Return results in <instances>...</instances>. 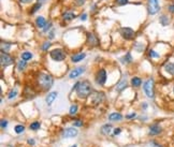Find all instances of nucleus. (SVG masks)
<instances>
[{
	"label": "nucleus",
	"instance_id": "4be33fe9",
	"mask_svg": "<svg viewBox=\"0 0 174 147\" xmlns=\"http://www.w3.org/2000/svg\"><path fill=\"white\" fill-rule=\"evenodd\" d=\"M121 62L123 63H131L132 62V57H131V54L130 53H127L126 55H125L123 58H121Z\"/></svg>",
	"mask_w": 174,
	"mask_h": 147
},
{
	"label": "nucleus",
	"instance_id": "423d86ee",
	"mask_svg": "<svg viewBox=\"0 0 174 147\" xmlns=\"http://www.w3.org/2000/svg\"><path fill=\"white\" fill-rule=\"evenodd\" d=\"M119 32H121V37L124 38V39H126V40H131V39H133L134 36H135V32H134L131 28H128V27L121 28Z\"/></svg>",
	"mask_w": 174,
	"mask_h": 147
},
{
	"label": "nucleus",
	"instance_id": "39448f33",
	"mask_svg": "<svg viewBox=\"0 0 174 147\" xmlns=\"http://www.w3.org/2000/svg\"><path fill=\"white\" fill-rule=\"evenodd\" d=\"M160 6H159L158 0H148L147 2V11L150 15H155L159 12Z\"/></svg>",
	"mask_w": 174,
	"mask_h": 147
},
{
	"label": "nucleus",
	"instance_id": "f3484780",
	"mask_svg": "<svg viewBox=\"0 0 174 147\" xmlns=\"http://www.w3.org/2000/svg\"><path fill=\"white\" fill-rule=\"evenodd\" d=\"M165 70L169 73V74L174 75V63H173V62H168V63H165Z\"/></svg>",
	"mask_w": 174,
	"mask_h": 147
},
{
	"label": "nucleus",
	"instance_id": "4c0bfd02",
	"mask_svg": "<svg viewBox=\"0 0 174 147\" xmlns=\"http://www.w3.org/2000/svg\"><path fill=\"white\" fill-rule=\"evenodd\" d=\"M6 126H8V121H6V119H2L1 120V129H6Z\"/></svg>",
	"mask_w": 174,
	"mask_h": 147
},
{
	"label": "nucleus",
	"instance_id": "72a5a7b5",
	"mask_svg": "<svg viewBox=\"0 0 174 147\" xmlns=\"http://www.w3.org/2000/svg\"><path fill=\"white\" fill-rule=\"evenodd\" d=\"M16 94H17V90H16V89H12V90L9 92V94H8V98H9V99H13Z\"/></svg>",
	"mask_w": 174,
	"mask_h": 147
},
{
	"label": "nucleus",
	"instance_id": "20e7f679",
	"mask_svg": "<svg viewBox=\"0 0 174 147\" xmlns=\"http://www.w3.org/2000/svg\"><path fill=\"white\" fill-rule=\"evenodd\" d=\"M50 56L55 61H62L66 58V53L61 48H55V50H51Z\"/></svg>",
	"mask_w": 174,
	"mask_h": 147
},
{
	"label": "nucleus",
	"instance_id": "f8f14e48",
	"mask_svg": "<svg viewBox=\"0 0 174 147\" xmlns=\"http://www.w3.org/2000/svg\"><path fill=\"white\" fill-rule=\"evenodd\" d=\"M162 132V128L158 124H154L149 127V135H158Z\"/></svg>",
	"mask_w": 174,
	"mask_h": 147
},
{
	"label": "nucleus",
	"instance_id": "49530a36",
	"mask_svg": "<svg viewBox=\"0 0 174 147\" xmlns=\"http://www.w3.org/2000/svg\"><path fill=\"white\" fill-rule=\"evenodd\" d=\"M22 3H29V2H31L32 0H19Z\"/></svg>",
	"mask_w": 174,
	"mask_h": 147
},
{
	"label": "nucleus",
	"instance_id": "6e6552de",
	"mask_svg": "<svg viewBox=\"0 0 174 147\" xmlns=\"http://www.w3.org/2000/svg\"><path fill=\"white\" fill-rule=\"evenodd\" d=\"M86 43L89 45V46H98L99 45V41L97 39V37L93 35V32H87V41Z\"/></svg>",
	"mask_w": 174,
	"mask_h": 147
},
{
	"label": "nucleus",
	"instance_id": "09e8293b",
	"mask_svg": "<svg viewBox=\"0 0 174 147\" xmlns=\"http://www.w3.org/2000/svg\"><path fill=\"white\" fill-rule=\"evenodd\" d=\"M53 38H54V31H52L50 33V39H53Z\"/></svg>",
	"mask_w": 174,
	"mask_h": 147
},
{
	"label": "nucleus",
	"instance_id": "5701e85b",
	"mask_svg": "<svg viewBox=\"0 0 174 147\" xmlns=\"http://www.w3.org/2000/svg\"><path fill=\"white\" fill-rule=\"evenodd\" d=\"M131 85L133 86V87H140L141 85H142V80L140 77H132L131 80Z\"/></svg>",
	"mask_w": 174,
	"mask_h": 147
},
{
	"label": "nucleus",
	"instance_id": "c85d7f7f",
	"mask_svg": "<svg viewBox=\"0 0 174 147\" xmlns=\"http://www.w3.org/2000/svg\"><path fill=\"white\" fill-rule=\"evenodd\" d=\"M26 65H27V62H26L25 60H21V61H19V65H17V68H19V71H22V70H24L26 68Z\"/></svg>",
	"mask_w": 174,
	"mask_h": 147
},
{
	"label": "nucleus",
	"instance_id": "c756f323",
	"mask_svg": "<svg viewBox=\"0 0 174 147\" xmlns=\"http://www.w3.org/2000/svg\"><path fill=\"white\" fill-rule=\"evenodd\" d=\"M41 6H42V4H41L40 2L36 3V4H34V6H32V9H31V11H30V13H31V14H34V13L37 12L38 10H40Z\"/></svg>",
	"mask_w": 174,
	"mask_h": 147
},
{
	"label": "nucleus",
	"instance_id": "79ce46f5",
	"mask_svg": "<svg viewBox=\"0 0 174 147\" xmlns=\"http://www.w3.org/2000/svg\"><path fill=\"white\" fill-rule=\"evenodd\" d=\"M121 132V129H119V128H116V129H114V134L115 135H117V134H119Z\"/></svg>",
	"mask_w": 174,
	"mask_h": 147
},
{
	"label": "nucleus",
	"instance_id": "9b49d317",
	"mask_svg": "<svg viewBox=\"0 0 174 147\" xmlns=\"http://www.w3.org/2000/svg\"><path fill=\"white\" fill-rule=\"evenodd\" d=\"M84 72H85V68H83V67L75 68V69H73L71 72H70V74H69V78H76L78 76H80V75L83 74Z\"/></svg>",
	"mask_w": 174,
	"mask_h": 147
},
{
	"label": "nucleus",
	"instance_id": "ddd939ff",
	"mask_svg": "<svg viewBox=\"0 0 174 147\" xmlns=\"http://www.w3.org/2000/svg\"><path fill=\"white\" fill-rule=\"evenodd\" d=\"M57 94H58L57 91H52V92H50V94H47L46 99H45L47 105H52V103H53L54 101H55V99L57 98Z\"/></svg>",
	"mask_w": 174,
	"mask_h": 147
},
{
	"label": "nucleus",
	"instance_id": "dca6fc26",
	"mask_svg": "<svg viewBox=\"0 0 174 147\" xmlns=\"http://www.w3.org/2000/svg\"><path fill=\"white\" fill-rule=\"evenodd\" d=\"M127 87V78H121V81L116 85V90L117 91H123L125 88Z\"/></svg>",
	"mask_w": 174,
	"mask_h": 147
},
{
	"label": "nucleus",
	"instance_id": "8fccbe9b",
	"mask_svg": "<svg viewBox=\"0 0 174 147\" xmlns=\"http://www.w3.org/2000/svg\"><path fill=\"white\" fill-rule=\"evenodd\" d=\"M142 107H143V109H146V107H147V103H143V105H142Z\"/></svg>",
	"mask_w": 174,
	"mask_h": 147
},
{
	"label": "nucleus",
	"instance_id": "473e14b6",
	"mask_svg": "<svg viewBox=\"0 0 174 147\" xmlns=\"http://www.w3.org/2000/svg\"><path fill=\"white\" fill-rule=\"evenodd\" d=\"M149 57H152V58H159L160 55H159L157 52H155V50H149Z\"/></svg>",
	"mask_w": 174,
	"mask_h": 147
},
{
	"label": "nucleus",
	"instance_id": "37998d69",
	"mask_svg": "<svg viewBox=\"0 0 174 147\" xmlns=\"http://www.w3.org/2000/svg\"><path fill=\"white\" fill-rule=\"evenodd\" d=\"M150 146L152 147H162V146H160L159 144H157L156 142H150Z\"/></svg>",
	"mask_w": 174,
	"mask_h": 147
},
{
	"label": "nucleus",
	"instance_id": "aec40b11",
	"mask_svg": "<svg viewBox=\"0 0 174 147\" xmlns=\"http://www.w3.org/2000/svg\"><path fill=\"white\" fill-rule=\"evenodd\" d=\"M123 118V116L119 114V113H112L109 115V119L112 120V121H116V120H121Z\"/></svg>",
	"mask_w": 174,
	"mask_h": 147
},
{
	"label": "nucleus",
	"instance_id": "c9c22d12",
	"mask_svg": "<svg viewBox=\"0 0 174 147\" xmlns=\"http://www.w3.org/2000/svg\"><path fill=\"white\" fill-rule=\"evenodd\" d=\"M73 126H74V127H82V126H83V121L80 120V119H78V120H75V121L73 122Z\"/></svg>",
	"mask_w": 174,
	"mask_h": 147
},
{
	"label": "nucleus",
	"instance_id": "a211bd4d",
	"mask_svg": "<svg viewBox=\"0 0 174 147\" xmlns=\"http://www.w3.org/2000/svg\"><path fill=\"white\" fill-rule=\"evenodd\" d=\"M76 17V15H75L73 12H66L63 15H62V18L65 19V21H67V22H69V21H72L73 18H75Z\"/></svg>",
	"mask_w": 174,
	"mask_h": 147
},
{
	"label": "nucleus",
	"instance_id": "3c124183",
	"mask_svg": "<svg viewBox=\"0 0 174 147\" xmlns=\"http://www.w3.org/2000/svg\"><path fill=\"white\" fill-rule=\"evenodd\" d=\"M38 1H39V2H40V1L42 2V1H45V0H38Z\"/></svg>",
	"mask_w": 174,
	"mask_h": 147
},
{
	"label": "nucleus",
	"instance_id": "2f4dec72",
	"mask_svg": "<svg viewBox=\"0 0 174 147\" xmlns=\"http://www.w3.org/2000/svg\"><path fill=\"white\" fill-rule=\"evenodd\" d=\"M134 48L140 53V52H143L144 48H145V45H143L142 43H137L135 45H134Z\"/></svg>",
	"mask_w": 174,
	"mask_h": 147
},
{
	"label": "nucleus",
	"instance_id": "2eb2a0df",
	"mask_svg": "<svg viewBox=\"0 0 174 147\" xmlns=\"http://www.w3.org/2000/svg\"><path fill=\"white\" fill-rule=\"evenodd\" d=\"M36 25H37V27H39V28H43L46 26V21H45V18H44L43 16H39V17H37V19H36Z\"/></svg>",
	"mask_w": 174,
	"mask_h": 147
},
{
	"label": "nucleus",
	"instance_id": "de8ad7c7",
	"mask_svg": "<svg viewBox=\"0 0 174 147\" xmlns=\"http://www.w3.org/2000/svg\"><path fill=\"white\" fill-rule=\"evenodd\" d=\"M28 144L34 145V140H31V138H29V140H28Z\"/></svg>",
	"mask_w": 174,
	"mask_h": 147
},
{
	"label": "nucleus",
	"instance_id": "9d476101",
	"mask_svg": "<svg viewBox=\"0 0 174 147\" xmlns=\"http://www.w3.org/2000/svg\"><path fill=\"white\" fill-rule=\"evenodd\" d=\"M78 133V131L75 128H67L62 131V136L66 138H71L76 136Z\"/></svg>",
	"mask_w": 174,
	"mask_h": 147
},
{
	"label": "nucleus",
	"instance_id": "412c9836",
	"mask_svg": "<svg viewBox=\"0 0 174 147\" xmlns=\"http://www.w3.org/2000/svg\"><path fill=\"white\" fill-rule=\"evenodd\" d=\"M112 125H104L101 128V133L102 134H110L111 133V131H112Z\"/></svg>",
	"mask_w": 174,
	"mask_h": 147
},
{
	"label": "nucleus",
	"instance_id": "0eeeda50",
	"mask_svg": "<svg viewBox=\"0 0 174 147\" xmlns=\"http://www.w3.org/2000/svg\"><path fill=\"white\" fill-rule=\"evenodd\" d=\"M96 82L99 85H104L106 82V72L104 69H101L98 71L96 75Z\"/></svg>",
	"mask_w": 174,
	"mask_h": 147
},
{
	"label": "nucleus",
	"instance_id": "bb28decb",
	"mask_svg": "<svg viewBox=\"0 0 174 147\" xmlns=\"http://www.w3.org/2000/svg\"><path fill=\"white\" fill-rule=\"evenodd\" d=\"M14 130H15V132L17 134H21V133H23V132L25 131V127L23 125H17V126H15Z\"/></svg>",
	"mask_w": 174,
	"mask_h": 147
},
{
	"label": "nucleus",
	"instance_id": "a19ab883",
	"mask_svg": "<svg viewBox=\"0 0 174 147\" xmlns=\"http://www.w3.org/2000/svg\"><path fill=\"white\" fill-rule=\"evenodd\" d=\"M51 26H52V23H48V24H46V27H45V28L43 29V31H45V32H46L47 30H48V29L51 28Z\"/></svg>",
	"mask_w": 174,
	"mask_h": 147
},
{
	"label": "nucleus",
	"instance_id": "f03ea898",
	"mask_svg": "<svg viewBox=\"0 0 174 147\" xmlns=\"http://www.w3.org/2000/svg\"><path fill=\"white\" fill-rule=\"evenodd\" d=\"M38 83L43 90H48L53 86L54 80L51 75L46 74V73H40L38 76Z\"/></svg>",
	"mask_w": 174,
	"mask_h": 147
},
{
	"label": "nucleus",
	"instance_id": "603ef678",
	"mask_svg": "<svg viewBox=\"0 0 174 147\" xmlns=\"http://www.w3.org/2000/svg\"><path fill=\"white\" fill-rule=\"evenodd\" d=\"M71 147H76V145H73V146H71Z\"/></svg>",
	"mask_w": 174,
	"mask_h": 147
},
{
	"label": "nucleus",
	"instance_id": "a878e982",
	"mask_svg": "<svg viewBox=\"0 0 174 147\" xmlns=\"http://www.w3.org/2000/svg\"><path fill=\"white\" fill-rule=\"evenodd\" d=\"M40 127H41V124L39 121H34L32 124H30V126H29L30 130H34V131H36V130H38V129H40Z\"/></svg>",
	"mask_w": 174,
	"mask_h": 147
},
{
	"label": "nucleus",
	"instance_id": "7ed1b4c3",
	"mask_svg": "<svg viewBox=\"0 0 174 147\" xmlns=\"http://www.w3.org/2000/svg\"><path fill=\"white\" fill-rule=\"evenodd\" d=\"M143 90L149 99H153V98L155 97V91H154V80H153V78H148L147 81L144 82Z\"/></svg>",
	"mask_w": 174,
	"mask_h": 147
},
{
	"label": "nucleus",
	"instance_id": "c03bdc74",
	"mask_svg": "<svg viewBox=\"0 0 174 147\" xmlns=\"http://www.w3.org/2000/svg\"><path fill=\"white\" fill-rule=\"evenodd\" d=\"M135 113H132V114H129V115L126 116V118H133V117H135Z\"/></svg>",
	"mask_w": 174,
	"mask_h": 147
},
{
	"label": "nucleus",
	"instance_id": "cd10ccee",
	"mask_svg": "<svg viewBox=\"0 0 174 147\" xmlns=\"http://www.w3.org/2000/svg\"><path fill=\"white\" fill-rule=\"evenodd\" d=\"M10 47H11V44L3 43V42L1 43V50H2V53H6L10 50Z\"/></svg>",
	"mask_w": 174,
	"mask_h": 147
},
{
	"label": "nucleus",
	"instance_id": "ea45409f",
	"mask_svg": "<svg viewBox=\"0 0 174 147\" xmlns=\"http://www.w3.org/2000/svg\"><path fill=\"white\" fill-rule=\"evenodd\" d=\"M168 10H169V12L174 13V4H170V6H168Z\"/></svg>",
	"mask_w": 174,
	"mask_h": 147
},
{
	"label": "nucleus",
	"instance_id": "1a4fd4ad",
	"mask_svg": "<svg viewBox=\"0 0 174 147\" xmlns=\"http://www.w3.org/2000/svg\"><path fill=\"white\" fill-rule=\"evenodd\" d=\"M0 60H1V65H2V67H8L13 63V58L10 56L9 54H6V53H1Z\"/></svg>",
	"mask_w": 174,
	"mask_h": 147
},
{
	"label": "nucleus",
	"instance_id": "4468645a",
	"mask_svg": "<svg viewBox=\"0 0 174 147\" xmlns=\"http://www.w3.org/2000/svg\"><path fill=\"white\" fill-rule=\"evenodd\" d=\"M85 57H86V54L85 53H78L71 57V61L72 62H78V61H82Z\"/></svg>",
	"mask_w": 174,
	"mask_h": 147
},
{
	"label": "nucleus",
	"instance_id": "b1692460",
	"mask_svg": "<svg viewBox=\"0 0 174 147\" xmlns=\"http://www.w3.org/2000/svg\"><path fill=\"white\" fill-rule=\"evenodd\" d=\"M159 21H160V24H161L162 26H167V25H169V23H170V19H169V17L167 15H161Z\"/></svg>",
	"mask_w": 174,
	"mask_h": 147
},
{
	"label": "nucleus",
	"instance_id": "7c9ffc66",
	"mask_svg": "<svg viewBox=\"0 0 174 147\" xmlns=\"http://www.w3.org/2000/svg\"><path fill=\"white\" fill-rule=\"evenodd\" d=\"M78 105H76V104H73V105L70 107V111H69L70 115H75V114H76V112H78Z\"/></svg>",
	"mask_w": 174,
	"mask_h": 147
},
{
	"label": "nucleus",
	"instance_id": "e433bc0d",
	"mask_svg": "<svg viewBox=\"0 0 174 147\" xmlns=\"http://www.w3.org/2000/svg\"><path fill=\"white\" fill-rule=\"evenodd\" d=\"M86 2V0H75V4H76V6H83V4H84V3Z\"/></svg>",
	"mask_w": 174,
	"mask_h": 147
},
{
	"label": "nucleus",
	"instance_id": "393cba45",
	"mask_svg": "<svg viewBox=\"0 0 174 147\" xmlns=\"http://www.w3.org/2000/svg\"><path fill=\"white\" fill-rule=\"evenodd\" d=\"M32 58V54L30 53V52H24V53H22V59L25 60V61H27V60L31 59Z\"/></svg>",
	"mask_w": 174,
	"mask_h": 147
},
{
	"label": "nucleus",
	"instance_id": "f257e3e1",
	"mask_svg": "<svg viewBox=\"0 0 174 147\" xmlns=\"http://www.w3.org/2000/svg\"><path fill=\"white\" fill-rule=\"evenodd\" d=\"M75 90H76V94L78 98L81 99H86L93 92V88H91V84L88 81H83L80 82L75 85Z\"/></svg>",
	"mask_w": 174,
	"mask_h": 147
},
{
	"label": "nucleus",
	"instance_id": "a18cd8bd",
	"mask_svg": "<svg viewBox=\"0 0 174 147\" xmlns=\"http://www.w3.org/2000/svg\"><path fill=\"white\" fill-rule=\"evenodd\" d=\"M86 17H87L86 13H84V14H82V15H81V19H82V21H86Z\"/></svg>",
	"mask_w": 174,
	"mask_h": 147
},
{
	"label": "nucleus",
	"instance_id": "58836bf2",
	"mask_svg": "<svg viewBox=\"0 0 174 147\" xmlns=\"http://www.w3.org/2000/svg\"><path fill=\"white\" fill-rule=\"evenodd\" d=\"M128 2V0H116V3L119 4V6H124Z\"/></svg>",
	"mask_w": 174,
	"mask_h": 147
},
{
	"label": "nucleus",
	"instance_id": "f704fd0d",
	"mask_svg": "<svg viewBox=\"0 0 174 147\" xmlns=\"http://www.w3.org/2000/svg\"><path fill=\"white\" fill-rule=\"evenodd\" d=\"M51 47V43L50 42H45V43H43V45L41 46V48H42V50H47L48 48Z\"/></svg>",
	"mask_w": 174,
	"mask_h": 147
},
{
	"label": "nucleus",
	"instance_id": "6ab92c4d",
	"mask_svg": "<svg viewBox=\"0 0 174 147\" xmlns=\"http://www.w3.org/2000/svg\"><path fill=\"white\" fill-rule=\"evenodd\" d=\"M95 97H96V99H95V101H93V103L95 104H100V102L104 99V94L103 92H95Z\"/></svg>",
	"mask_w": 174,
	"mask_h": 147
}]
</instances>
